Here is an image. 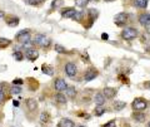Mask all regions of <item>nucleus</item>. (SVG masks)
Segmentation results:
<instances>
[{"mask_svg": "<svg viewBox=\"0 0 150 127\" xmlns=\"http://www.w3.org/2000/svg\"><path fill=\"white\" fill-rule=\"evenodd\" d=\"M16 39L20 42V43L24 44V45L31 43V37H30L29 30H21V32H19L18 34H16Z\"/></svg>", "mask_w": 150, "mask_h": 127, "instance_id": "nucleus-3", "label": "nucleus"}, {"mask_svg": "<svg viewBox=\"0 0 150 127\" xmlns=\"http://www.w3.org/2000/svg\"><path fill=\"white\" fill-rule=\"evenodd\" d=\"M33 43L40 45V47H43V48H45V47H49L50 45V39L48 38V37H45L44 34H36L34 37V39H33Z\"/></svg>", "mask_w": 150, "mask_h": 127, "instance_id": "nucleus-2", "label": "nucleus"}, {"mask_svg": "<svg viewBox=\"0 0 150 127\" xmlns=\"http://www.w3.org/2000/svg\"><path fill=\"white\" fill-rule=\"evenodd\" d=\"M10 92H11V95H19V93L21 92V88H20V87H16V86H14V87H11Z\"/></svg>", "mask_w": 150, "mask_h": 127, "instance_id": "nucleus-28", "label": "nucleus"}, {"mask_svg": "<svg viewBox=\"0 0 150 127\" xmlns=\"http://www.w3.org/2000/svg\"><path fill=\"white\" fill-rule=\"evenodd\" d=\"M105 113V108L103 107V106H98L95 108V115L96 116H101V115H104Z\"/></svg>", "mask_w": 150, "mask_h": 127, "instance_id": "nucleus-23", "label": "nucleus"}, {"mask_svg": "<svg viewBox=\"0 0 150 127\" xmlns=\"http://www.w3.org/2000/svg\"><path fill=\"white\" fill-rule=\"evenodd\" d=\"M43 73L44 74H48V76H53L54 74V70H53V68L50 67V65H43Z\"/></svg>", "mask_w": 150, "mask_h": 127, "instance_id": "nucleus-22", "label": "nucleus"}, {"mask_svg": "<svg viewBox=\"0 0 150 127\" xmlns=\"http://www.w3.org/2000/svg\"><path fill=\"white\" fill-rule=\"evenodd\" d=\"M26 106L30 111H35L38 108V103H36V101L34 100V98H29V100H26Z\"/></svg>", "mask_w": 150, "mask_h": 127, "instance_id": "nucleus-15", "label": "nucleus"}, {"mask_svg": "<svg viewBox=\"0 0 150 127\" xmlns=\"http://www.w3.org/2000/svg\"><path fill=\"white\" fill-rule=\"evenodd\" d=\"M24 1H25L26 4H30V5H38V4H39V1H38V0H24Z\"/></svg>", "mask_w": 150, "mask_h": 127, "instance_id": "nucleus-30", "label": "nucleus"}, {"mask_svg": "<svg viewBox=\"0 0 150 127\" xmlns=\"http://www.w3.org/2000/svg\"><path fill=\"white\" fill-rule=\"evenodd\" d=\"M133 118L137 122H144L145 121V113L144 112H135L133 115Z\"/></svg>", "mask_w": 150, "mask_h": 127, "instance_id": "nucleus-16", "label": "nucleus"}, {"mask_svg": "<svg viewBox=\"0 0 150 127\" xmlns=\"http://www.w3.org/2000/svg\"><path fill=\"white\" fill-rule=\"evenodd\" d=\"M114 108H115V111H121L123 108L126 106V103L125 102H123V101H115L114 102Z\"/></svg>", "mask_w": 150, "mask_h": 127, "instance_id": "nucleus-17", "label": "nucleus"}, {"mask_svg": "<svg viewBox=\"0 0 150 127\" xmlns=\"http://www.w3.org/2000/svg\"><path fill=\"white\" fill-rule=\"evenodd\" d=\"M101 39H104V40H108V39H109V35H108L106 33H103V34H101Z\"/></svg>", "mask_w": 150, "mask_h": 127, "instance_id": "nucleus-35", "label": "nucleus"}, {"mask_svg": "<svg viewBox=\"0 0 150 127\" xmlns=\"http://www.w3.org/2000/svg\"><path fill=\"white\" fill-rule=\"evenodd\" d=\"M135 5H137L138 8L145 9L148 6V0H135Z\"/></svg>", "mask_w": 150, "mask_h": 127, "instance_id": "nucleus-21", "label": "nucleus"}, {"mask_svg": "<svg viewBox=\"0 0 150 127\" xmlns=\"http://www.w3.org/2000/svg\"><path fill=\"white\" fill-rule=\"evenodd\" d=\"M94 102H95V105H96V106H103V105H104V102H105V97H104V95H103L101 92L96 93L95 97H94Z\"/></svg>", "mask_w": 150, "mask_h": 127, "instance_id": "nucleus-12", "label": "nucleus"}, {"mask_svg": "<svg viewBox=\"0 0 150 127\" xmlns=\"http://www.w3.org/2000/svg\"><path fill=\"white\" fill-rule=\"evenodd\" d=\"M88 1H94V0H88ZM95 1H96V0H95Z\"/></svg>", "mask_w": 150, "mask_h": 127, "instance_id": "nucleus-42", "label": "nucleus"}, {"mask_svg": "<svg viewBox=\"0 0 150 127\" xmlns=\"http://www.w3.org/2000/svg\"><path fill=\"white\" fill-rule=\"evenodd\" d=\"M148 127H150V121H149V123H148Z\"/></svg>", "mask_w": 150, "mask_h": 127, "instance_id": "nucleus-41", "label": "nucleus"}, {"mask_svg": "<svg viewBox=\"0 0 150 127\" xmlns=\"http://www.w3.org/2000/svg\"><path fill=\"white\" fill-rule=\"evenodd\" d=\"M75 14H76V10L73 9V8H69L65 11L62 13V17L63 18H67V19H70V18H74L75 17Z\"/></svg>", "mask_w": 150, "mask_h": 127, "instance_id": "nucleus-13", "label": "nucleus"}, {"mask_svg": "<svg viewBox=\"0 0 150 127\" xmlns=\"http://www.w3.org/2000/svg\"><path fill=\"white\" fill-rule=\"evenodd\" d=\"M13 103H14V106H19V102H18V101H15V100H14V102H13Z\"/></svg>", "mask_w": 150, "mask_h": 127, "instance_id": "nucleus-38", "label": "nucleus"}, {"mask_svg": "<svg viewBox=\"0 0 150 127\" xmlns=\"http://www.w3.org/2000/svg\"><path fill=\"white\" fill-rule=\"evenodd\" d=\"M55 101L59 102V103H67V97H65L63 93H56L55 95Z\"/></svg>", "mask_w": 150, "mask_h": 127, "instance_id": "nucleus-18", "label": "nucleus"}, {"mask_svg": "<svg viewBox=\"0 0 150 127\" xmlns=\"http://www.w3.org/2000/svg\"><path fill=\"white\" fill-rule=\"evenodd\" d=\"M105 1H108V3H110V1H114V0H105Z\"/></svg>", "mask_w": 150, "mask_h": 127, "instance_id": "nucleus-39", "label": "nucleus"}, {"mask_svg": "<svg viewBox=\"0 0 150 127\" xmlns=\"http://www.w3.org/2000/svg\"><path fill=\"white\" fill-rule=\"evenodd\" d=\"M76 72H78V68L74 63H67L65 64V73H67L69 77H74L75 74H76Z\"/></svg>", "mask_w": 150, "mask_h": 127, "instance_id": "nucleus-7", "label": "nucleus"}, {"mask_svg": "<svg viewBox=\"0 0 150 127\" xmlns=\"http://www.w3.org/2000/svg\"><path fill=\"white\" fill-rule=\"evenodd\" d=\"M146 106H148V102L143 100V98H135L131 103V107H133L134 111L137 112H143L144 110H146Z\"/></svg>", "mask_w": 150, "mask_h": 127, "instance_id": "nucleus-1", "label": "nucleus"}, {"mask_svg": "<svg viewBox=\"0 0 150 127\" xmlns=\"http://www.w3.org/2000/svg\"><path fill=\"white\" fill-rule=\"evenodd\" d=\"M6 23L10 27H16L18 24H19V18H14V17H11V18H9V19H6Z\"/></svg>", "mask_w": 150, "mask_h": 127, "instance_id": "nucleus-19", "label": "nucleus"}, {"mask_svg": "<svg viewBox=\"0 0 150 127\" xmlns=\"http://www.w3.org/2000/svg\"><path fill=\"white\" fill-rule=\"evenodd\" d=\"M38 1H39V3H41V1H44V0H38Z\"/></svg>", "mask_w": 150, "mask_h": 127, "instance_id": "nucleus-40", "label": "nucleus"}, {"mask_svg": "<svg viewBox=\"0 0 150 127\" xmlns=\"http://www.w3.org/2000/svg\"><path fill=\"white\" fill-rule=\"evenodd\" d=\"M76 127H85V126H76Z\"/></svg>", "mask_w": 150, "mask_h": 127, "instance_id": "nucleus-43", "label": "nucleus"}, {"mask_svg": "<svg viewBox=\"0 0 150 127\" xmlns=\"http://www.w3.org/2000/svg\"><path fill=\"white\" fill-rule=\"evenodd\" d=\"M14 58H15L16 60H23V58H24V54L21 53V52H14Z\"/></svg>", "mask_w": 150, "mask_h": 127, "instance_id": "nucleus-25", "label": "nucleus"}, {"mask_svg": "<svg viewBox=\"0 0 150 127\" xmlns=\"http://www.w3.org/2000/svg\"><path fill=\"white\" fill-rule=\"evenodd\" d=\"M103 95H104L105 98H114L116 95V89L111 88V87H106V88H104V91H103Z\"/></svg>", "mask_w": 150, "mask_h": 127, "instance_id": "nucleus-10", "label": "nucleus"}, {"mask_svg": "<svg viewBox=\"0 0 150 127\" xmlns=\"http://www.w3.org/2000/svg\"><path fill=\"white\" fill-rule=\"evenodd\" d=\"M98 76V72L95 69H88L86 73L84 74V79H85L86 82H90L93 79H95V77Z\"/></svg>", "mask_w": 150, "mask_h": 127, "instance_id": "nucleus-9", "label": "nucleus"}, {"mask_svg": "<svg viewBox=\"0 0 150 127\" xmlns=\"http://www.w3.org/2000/svg\"><path fill=\"white\" fill-rule=\"evenodd\" d=\"M25 57L30 60H35L38 57H39V53H38L36 49H28L25 52Z\"/></svg>", "mask_w": 150, "mask_h": 127, "instance_id": "nucleus-11", "label": "nucleus"}, {"mask_svg": "<svg viewBox=\"0 0 150 127\" xmlns=\"http://www.w3.org/2000/svg\"><path fill=\"white\" fill-rule=\"evenodd\" d=\"M4 98H5V95H4V91L1 88H0V103L4 101Z\"/></svg>", "mask_w": 150, "mask_h": 127, "instance_id": "nucleus-33", "label": "nucleus"}, {"mask_svg": "<svg viewBox=\"0 0 150 127\" xmlns=\"http://www.w3.org/2000/svg\"><path fill=\"white\" fill-rule=\"evenodd\" d=\"M10 44V40L9 39H4V38H0V47H6Z\"/></svg>", "mask_w": 150, "mask_h": 127, "instance_id": "nucleus-29", "label": "nucleus"}, {"mask_svg": "<svg viewBox=\"0 0 150 127\" xmlns=\"http://www.w3.org/2000/svg\"><path fill=\"white\" fill-rule=\"evenodd\" d=\"M65 92H67L68 97H70V98H74L75 96H76V91H75L74 87H68L67 89H65Z\"/></svg>", "mask_w": 150, "mask_h": 127, "instance_id": "nucleus-20", "label": "nucleus"}, {"mask_svg": "<svg viewBox=\"0 0 150 127\" xmlns=\"http://www.w3.org/2000/svg\"><path fill=\"white\" fill-rule=\"evenodd\" d=\"M139 23L145 28H149L150 27V13H145L142 14L139 17Z\"/></svg>", "mask_w": 150, "mask_h": 127, "instance_id": "nucleus-8", "label": "nucleus"}, {"mask_svg": "<svg viewBox=\"0 0 150 127\" xmlns=\"http://www.w3.org/2000/svg\"><path fill=\"white\" fill-rule=\"evenodd\" d=\"M88 3V0H80V1H78V5H80V6H84L85 4Z\"/></svg>", "mask_w": 150, "mask_h": 127, "instance_id": "nucleus-34", "label": "nucleus"}, {"mask_svg": "<svg viewBox=\"0 0 150 127\" xmlns=\"http://www.w3.org/2000/svg\"><path fill=\"white\" fill-rule=\"evenodd\" d=\"M4 17H5V13H4V11H1V10H0V19H1V18H4Z\"/></svg>", "mask_w": 150, "mask_h": 127, "instance_id": "nucleus-37", "label": "nucleus"}, {"mask_svg": "<svg viewBox=\"0 0 150 127\" xmlns=\"http://www.w3.org/2000/svg\"><path fill=\"white\" fill-rule=\"evenodd\" d=\"M40 121H41V122H48V121H49V113H46V112H43V113L40 115Z\"/></svg>", "mask_w": 150, "mask_h": 127, "instance_id": "nucleus-26", "label": "nucleus"}, {"mask_svg": "<svg viewBox=\"0 0 150 127\" xmlns=\"http://www.w3.org/2000/svg\"><path fill=\"white\" fill-rule=\"evenodd\" d=\"M58 127H75V125H74V122H73L71 120H69V118H63V120H60Z\"/></svg>", "mask_w": 150, "mask_h": 127, "instance_id": "nucleus-14", "label": "nucleus"}, {"mask_svg": "<svg viewBox=\"0 0 150 127\" xmlns=\"http://www.w3.org/2000/svg\"><path fill=\"white\" fill-rule=\"evenodd\" d=\"M81 17H83V13H79V11H76V14H75V17H74V19L80 20V19H81Z\"/></svg>", "mask_w": 150, "mask_h": 127, "instance_id": "nucleus-32", "label": "nucleus"}, {"mask_svg": "<svg viewBox=\"0 0 150 127\" xmlns=\"http://www.w3.org/2000/svg\"><path fill=\"white\" fill-rule=\"evenodd\" d=\"M128 22V15H126L125 13H119V14H116V15L114 17V23L116 25H124L125 23Z\"/></svg>", "mask_w": 150, "mask_h": 127, "instance_id": "nucleus-5", "label": "nucleus"}, {"mask_svg": "<svg viewBox=\"0 0 150 127\" xmlns=\"http://www.w3.org/2000/svg\"><path fill=\"white\" fill-rule=\"evenodd\" d=\"M13 84H14V86H15V84H23V81H21V79H15V81L13 82Z\"/></svg>", "mask_w": 150, "mask_h": 127, "instance_id": "nucleus-36", "label": "nucleus"}, {"mask_svg": "<svg viewBox=\"0 0 150 127\" xmlns=\"http://www.w3.org/2000/svg\"><path fill=\"white\" fill-rule=\"evenodd\" d=\"M115 121L114 120H112V121H110V122H108V123H105L104 126H103V127H115Z\"/></svg>", "mask_w": 150, "mask_h": 127, "instance_id": "nucleus-31", "label": "nucleus"}, {"mask_svg": "<svg viewBox=\"0 0 150 127\" xmlns=\"http://www.w3.org/2000/svg\"><path fill=\"white\" fill-rule=\"evenodd\" d=\"M137 35H138V30L135 29V28H133V27L125 28V29L123 30V33H121V37H123L124 39H126V40L134 39Z\"/></svg>", "mask_w": 150, "mask_h": 127, "instance_id": "nucleus-4", "label": "nucleus"}, {"mask_svg": "<svg viewBox=\"0 0 150 127\" xmlns=\"http://www.w3.org/2000/svg\"><path fill=\"white\" fill-rule=\"evenodd\" d=\"M62 5H63V0H54V1L51 3V9H56Z\"/></svg>", "mask_w": 150, "mask_h": 127, "instance_id": "nucleus-24", "label": "nucleus"}, {"mask_svg": "<svg viewBox=\"0 0 150 127\" xmlns=\"http://www.w3.org/2000/svg\"><path fill=\"white\" fill-rule=\"evenodd\" d=\"M55 50L58 52V53H65V52H67V49H65L63 45H60V44H55Z\"/></svg>", "mask_w": 150, "mask_h": 127, "instance_id": "nucleus-27", "label": "nucleus"}, {"mask_svg": "<svg viewBox=\"0 0 150 127\" xmlns=\"http://www.w3.org/2000/svg\"><path fill=\"white\" fill-rule=\"evenodd\" d=\"M54 87H55V89L58 92H63V91H65V89L68 88V84L65 83V81L63 78H56L55 82H54Z\"/></svg>", "mask_w": 150, "mask_h": 127, "instance_id": "nucleus-6", "label": "nucleus"}]
</instances>
